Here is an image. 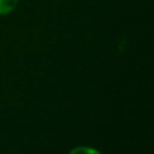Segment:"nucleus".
<instances>
[{
	"label": "nucleus",
	"instance_id": "nucleus-1",
	"mask_svg": "<svg viewBox=\"0 0 154 154\" xmlns=\"http://www.w3.org/2000/svg\"><path fill=\"white\" fill-rule=\"evenodd\" d=\"M19 0H0V14L5 16L11 13L18 5Z\"/></svg>",
	"mask_w": 154,
	"mask_h": 154
},
{
	"label": "nucleus",
	"instance_id": "nucleus-2",
	"mask_svg": "<svg viewBox=\"0 0 154 154\" xmlns=\"http://www.w3.org/2000/svg\"><path fill=\"white\" fill-rule=\"evenodd\" d=\"M69 154H101V153L90 147H76Z\"/></svg>",
	"mask_w": 154,
	"mask_h": 154
}]
</instances>
